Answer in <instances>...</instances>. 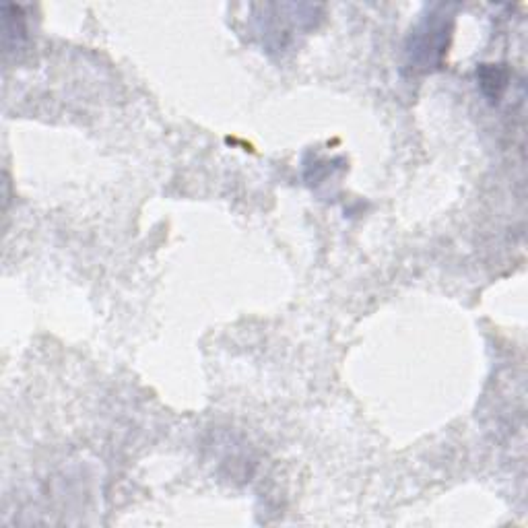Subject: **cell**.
<instances>
[{
  "label": "cell",
  "mask_w": 528,
  "mask_h": 528,
  "mask_svg": "<svg viewBox=\"0 0 528 528\" xmlns=\"http://www.w3.org/2000/svg\"><path fill=\"white\" fill-rule=\"evenodd\" d=\"M425 29L429 33V38L425 36V31L419 29L413 33V48H409V56H411V64L415 62L417 69H429V66H434L440 62L442 54H444V38L442 33L446 31L444 21L438 23H425Z\"/></svg>",
  "instance_id": "6da1fadb"
}]
</instances>
